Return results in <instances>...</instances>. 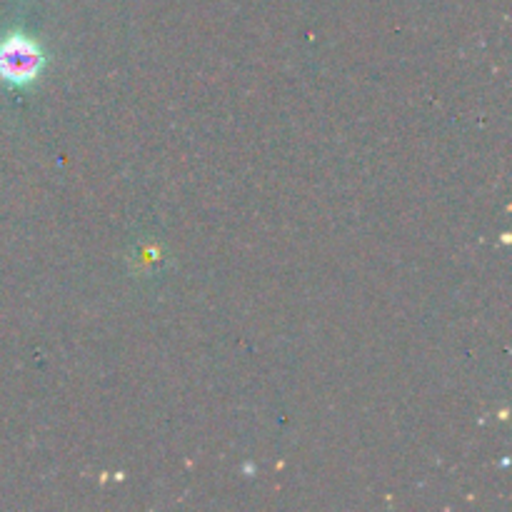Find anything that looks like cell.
<instances>
[{"mask_svg":"<svg viewBox=\"0 0 512 512\" xmlns=\"http://www.w3.org/2000/svg\"><path fill=\"white\" fill-rule=\"evenodd\" d=\"M45 68V53L35 38L25 33H8L0 40V80L13 88L35 83Z\"/></svg>","mask_w":512,"mask_h":512,"instance_id":"obj_1","label":"cell"}]
</instances>
